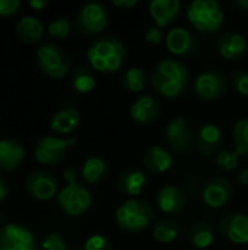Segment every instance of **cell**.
<instances>
[{
    "label": "cell",
    "instance_id": "obj_1",
    "mask_svg": "<svg viewBox=\"0 0 248 250\" xmlns=\"http://www.w3.org/2000/svg\"><path fill=\"white\" fill-rule=\"evenodd\" d=\"M86 56L94 70L114 73L121 67L126 50L123 42L115 38H99L89 47Z\"/></svg>",
    "mask_w": 248,
    "mask_h": 250
},
{
    "label": "cell",
    "instance_id": "obj_2",
    "mask_svg": "<svg viewBox=\"0 0 248 250\" xmlns=\"http://www.w3.org/2000/svg\"><path fill=\"white\" fill-rule=\"evenodd\" d=\"M66 186L57 195L58 207L70 217H77L86 212L92 204L91 192L77 182V174L75 168H67L63 173Z\"/></svg>",
    "mask_w": 248,
    "mask_h": 250
},
{
    "label": "cell",
    "instance_id": "obj_3",
    "mask_svg": "<svg viewBox=\"0 0 248 250\" xmlns=\"http://www.w3.org/2000/svg\"><path fill=\"white\" fill-rule=\"evenodd\" d=\"M153 217L155 214L152 207L140 199H129L115 211L117 226L132 234L142 233L152 223Z\"/></svg>",
    "mask_w": 248,
    "mask_h": 250
},
{
    "label": "cell",
    "instance_id": "obj_4",
    "mask_svg": "<svg viewBox=\"0 0 248 250\" xmlns=\"http://www.w3.org/2000/svg\"><path fill=\"white\" fill-rule=\"evenodd\" d=\"M186 15L197 31L206 34L219 31L225 19L221 4L215 0H196L189 4Z\"/></svg>",
    "mask_w": 248,
    "mask_h": 250
},
{
    "label": "cell",
    "instance_id": "obj_5",
    "mask_svg": "<svg viewBox=\"0 0 248 250\" xmlns=\"http://www.w3.org/2000/svg\"><path fill=\"white\" fill-rule=\"evenodd\" d=\"M37 62L42 73L50 78L60 79L67 75L70 67L69 56L56 44H44L37 51Z\"/></svg>",
    "mask_w": 248,
    "mask_h": 250
},
{
    "label": "cell",
    "instance_id": "obj_6",
    "mask_svg": "<svg viewBox=\"0 0 248 250\" xmlns=\"http://www.w3.org/2000/svg\"><path fill=\"white\" fill-rule=\"evenodd\" d=\"M75 144L76 139L73 138L63 139L57 136H44L35 145V160L41 164L57 166L66 158L69 148H72Z\"/></svg>",
    "mask_w": 248,
    "mask_h": 250
},
{
    "label": "cell",
    "instance_id": "obj_7",
    "mask_svg": "<svg viewBox=\"0 0 248 250\" xmlns=\"http://www.w3.org/2000/svg\"><path fill=\"white\" fill-rule=\"evenodd\" d=\"M194 91L200 98L206 101L219 100L228 91V81L225 75L216 69L205 70L197 76L194 82Z\"/></svg>",
    "mask_w": 248,
    "mask_h": 250
},
{
    "label": "cell",
    "instance_id": "obj_8",
    "mask_svg": "<svg viewBox=\"0 0 248 250\" xmlns=\"http://www.w3.org/2000/svg\"><path fill=\"white\" fill-rule=\"evenodd\" d=\"M34 234L23 226L6 224L0 230V250H35Z\"/></svg>",
    "mask_w": 248,
    "mask_h": 250
},
{
    "label": "cell",
    "instance_id": "obj_9",
    "mask_svg": "<svg viewBox=\"0 0 248 250\" xmlns=\"http://www.w3.org/2000/svg\"><path fill=\"white\" fill-rule=\"evenodd\" d=\"M77 28L86 35L101 34L108 25V15L101 3L85 4L77 15Z\"/></svg>",
    "mask_w": 248,
    "mask_h": 250
},
{
    "label": "cell",
    "instance_id": "obj_10",
    "mask_svg": "<svg viewBox=\"0 0 248 250\" xmlns=\"http://www.w3.org/2000/svg\"><path fill=\"white\" fill-rule=\"evenodd\" d=\"M26 192L37 201H50L57 193V179L44 170L32 171L25 182Z\"/></svg>",
    "mask_w": 248,
    "mask_h": 250
},
{
    "label": "cell",
    "instance_id": "obj_11",
    "mask_svg": "<svg viewBox=\"0 0 248 250\" xmlns=\"http://www.w3.org/2000/svg\"><path fill=\"white\" fill-rule=\"evenodd\" d=\"M165 139L172 151L180 154L189 151L193 144V133L189 122L184 117H174L167 125Z\"/></svg>",
    "mask_w": 248,
    "mask_h": 250
},
{
    "label": "cell",
    "instance_id": "obj_12",
    "mask_svg": "<svg viewBox=\"0 0 248 250\" xmlns=\"http://www.w3.org/2000/svg\"><path fill=\"white\" fill-rule=\"evenodd\" d=\"M232 183L227 177L210 179L202 192L203 201L210 208H222L232 196Z\"/></svg>",
    "mask_w": 248,
    "mask_h": 250
},
{
    "label": "cell",
    "instance_id": "obj_13",
    "mask_svg": "<svg viewBox=\"0 0 248 250\" xmlns=\"http://www.w3.org/2000/svg\"><path fill=\"white\" fill-rule=\"evenodd\" d=\"M221 234L235 245L248 243V217L240 212L228 214L219 223Z\"/></svg>",
    "mask_w": 248,
    "mask_h": 250
},
{
    "label": "cell",
    "instance_id": "obj_14",
    "mask_svg": "<svg viewBox=\"0 0 248 250\" xmlns=\"http://www.w3.org/2000/svg\"><path fill=\"white\" fill-rule=\"evenodd\" d=\"M167 48L177 56H190L197 48V40L196 37L186 28L177 26L171 29L165 38Z\"/></svg>",
    "mask_w": 248,
    "mask_h": 250
},
{
    "label": "cell",
    "instance_id": "obj_15",
    "mask_svg": "<svg viewBox=\"0 0 248 250\" xmlns=\"http://www.w3.org/2000/svg\"><path fill=\"white\" fill-rule=\"evenodd\" d=\"M218 50L219 54L227 60H240L247 54V40L238 32L222 34L218 38Z\"/></svg>",
    "mask_w": 248,
    "mask_h": 250
},
{
    "label": "cell",
    "instance_id": "obj_16",
    "mask_svg": "<svg viewBox=\"0 0 248 250\" xmlns=\"http://www.w3.org/2000/svg\"><path fill=\"white\" fill-rule=\"evenodd\" d=\"M181 3L178 0H153L149 4L151 18L159 28H164L177 21L180 16Z\"/></svg>",
    "mask_w": 248,
    "mask_h": 250
},
{
    "label": "cell",
    "instance_id": "obj_17",
    "mask_svg": "<svg viewBox=\"0 0 248 250\" xmlns=\"http://www.w3.org/2000/svg\"><path fill=\"white\" fill-rule=\"evenodd\" d=\"M221 142H222V132L216 125L206 123L199 129L197 138H196V145L202 155H205V157L215 155L219 151Z\"/></svg>",
    "mask_w": 248,
    "mask_h": 250
},
{
    "label": "cell",
    "instance_id": "obj_18",
    "mask_svg": "<svg viewBox=\"0 0 248 250\" xmlns=\"http://www.w3.org/2000/svg\"><path fill=\"white\" fill-rule=\"evenodd\" d=\"M26 155L25 148L15 139L0 141V171H12L20 166Z\"/></svg>",
    "mask_w": 248,
    "mask_h": 250
},
{
    "label": "cell",
    "instance_id": "obj_19",
    "mask_svg": "<svg viewBox=\"0 0 248 250\" xmlns=\"http://www.w3.org/2000/svg\"><path fill=\"white\" fill-rule=\"evenodd\" d=\"M158 208L165 214H180L186 207L184 193L175 186H164L156 195Z\"/></svg>",
    "mask_w": 248,
    "mask_h": 250
},
{
    "label": "cell",
    "instance_id": "obj_20",
    "mask_svg": "<svg viewBox=\"0 0 248 250\" xmlns=\"http://www.w3.org/2000/svg\"><path fill=\"white\" fill-rule=\"evenodd\" d=\"M158 113H159L158 103L151 95H143L137 98L130 107V116L133 117V120L143 126L153 123L158 117Z\"/></svg>",
    "mask_w": 248,
    "mask_h": 250
},
{
    "label": "cell",
    "instance_id": "obj_21",
    "mask_svg": "<svg viewBox=\"0 0 248 250\" xmlns=\"http://www.w3.org/2000/svg\"><path fill=\"white\" fill-rule=\"evenodd\" d=\"M146 185V176L139 168H129L121 173L117 180V188L123 195L139 196Z\"/></svg>",
    "mask_w": 248,
    "mask_h": 250
},
{
    "label": "cell",
    "instance_id": "obj_22",
    "mask_svg": "<svg viewBox=\"0 0 248 250\" xmlns=\"http://www.w3.org/2000/svg\"><path fill=\"white\" fill-rule=\"evenodd\" d=\"M142 160H143L145 167L152 173H164V171L170 170L172 166V161H174L172 155L159 145L151 146L143 154Z\"/></svg>",
    "mask_w": 248,
    "mask_h": 250
},
{
    "label": "cell",
    "instance_id": "obj_23",
    "mask_svg": "<svg viewBox=\"0 0 248 250\" xmlns=\"http://www.w3.org/2000/svg\"><path fill=\"white\" fill-rule=\"evenodd\" d=\"M79 123L80 116L75 108H63L51 117L50 127L57 135H67L76 130Z\"/></svg>",
    "mask_w": 248,
    "mask_h": 250
},
{
    "label": "cell",
    "instance_id": "obj_24",
    "mask_svg": "<svg viewBox=\"0 0 248 250\" xmlns=\"http://www.w3.org/2000/svg\"><path fill=\"white\" fill-rule=\"evenodd\" d=\"M16 32L20 40L26 42H37L44 34V25L35 16H23L16 25Z\"/></svg>",
    "mask_w": 248,
    "mask_h": 250
},
{
    "label": "cell",
    "instance_id": "obj_25",
    "mask_svg": "<svg viewBox=\"0 0 248 250\" xmlns=\"http://www.w3.org/2000/svg\"><path fill=\"white\" fill-rule=\"evenodd\" d=\"M151 85L152 88L164 95V97H168V98H174V97H178L184 92L186 89V83H181V82H175L172 79H168L162 75H159L158 72L152 70V75H151Z\"/></svg>",
    "mask_w": 248,
    "mask_h": 250
},
{
    "label": "cell",
    "instance_id": "obj_26",
    "mask_svg": "<svg viewBox=\"0 0 248 250\" xmlns=\"http://www.w3.org/2000/svg\"><path fill=\"white\" fill-rule=\"evenodd\" d=\"M155 72H158L159 75L168 78V79H172L175 82H181V83H186L189 82V78H190V73H189V69L177 62V60H161L155 67H153Z\"/></svg>",
    "mask_w": 248,
    "mask_h": 250
},
{
    "label": "cell",
    "instance_id": "obj_27",
    "mask_svg": "<svg viewBox=\"0 0 248 250\" xmlns=\"http://www.w3.org/2000/svg\"><path fill=\"white\" fill-rule=\"evenodd\" d=\"M215 240V231L212 224L202 221L194 224L189 231V242L196 249H208Z\"/></svg>",
    "mask_w": 248,
    "mask_h": 250
},
{
    "label": "cell",
    "instance_id": "obj_28",
    "mask_svg": "<svg viewBox=\"0 0 248 250\" xmlns=\"http://www.w3.org/2000/svg\"><path fill=\"white\" fill-rule=\"evenodd\" d=\"M105 173H107V163L102 158L91 157L83 163L82 177L89 185H94V183H98L99 180H102Z\"/></svg>",
    "mask_w": 248,
    "mask_h": 250
},
{
    "label": "cell",
    "instance_id": "obj_29",
    "mask_svg": "<svg viewBox=\"0 0 248 250\" xmlns=\"http://www.w3.org/2000/svg\"><path fill=\"white\" fill-rule=\"evenodd\" d=\"M72 86L80 94H88L95 88V78L91 70L85 66L77 67L72 76Z\"/></svg>",
    "mask_w": 248,
    "mask_h": 250
},
{
    "label": "cell",
    "instance_id": "obj_30",
    "mask_svg": "<svg viewBox=\"0 0 248 250\" xmlns=\"http://www.w3.org/2000/svg\"><path fill=\"white\" fill-rule=\"evenodd\" d=\"M123 86L130 92H142L146 86V76L140 67H130L121 78Z\"/></svg>",
    "mask_w": 248,
    "mask_h": 250
},
{
    "label": "cell",
    "instance_id": "obj_31",
    "mask_svg": "<svg viewBox=\"0 0 248 250\" xmlns=\"http://www.w3.org/2000/svg\"><path fill=\"white\" fill-rule=\"evenodd\" d=\"M153 237L161 243H171L178 237V227L171 220H161L153 226Z\"/></svg>",
    "mask_w": 248,
    "mask_h": 250
},
{
    "label": "cell",
    "instance_id": "obj_32",
    "mask_svg": "<svg viewBox=\"0 0 248 250\" xmlns=\"http://www.w3.org/2000/svg\"><path fill=\"white\" fill-rule=\"evenodd\" d=\"M234 145L240 157H248V119H241L234 126Z\"/></svg>",
    "mask_w": 248,
    "mask_h": 250
},
{
    "label": "cell",
    "instance_id": "obj_33",
    "mask_svg": "<svg viewBox=\"0 0 248 250\" xmlns=\"http://www.w3.org/2000/svg\"><path fill=\"white\" fill-rule=\"evenodd\" d=\"M240 155L235 151H219L216 155V166L224 171H232L238 166Z\"/></svg>",
    "mask_w": 248,
    "mask_h": 250
},
{
    "label": "cell",
    "instance_id": "obj_34",
    "mask_svg": "<svg viewBox=\"0 0 248 250\" xmlns=\"http://www.w3.org/2000/svg\"><path fill=\"white\" fill-rule=\"evenodd\" d=\"M48 32L54 38H66L70 34V22L67 19H54L48 23Z\"/></svg>",
    "mask_w": 248,
    "mask_h": 250
},
{
    "label": "cell",
    "instance_id": "obj_35",
    "mask_svg": "<svg viewBox=\"0 0 248 250\" xmlns=\"http://www.w3.org/2000/svg\"><path fill=\"white\" fill-rule=\"evenodd\" d=\"M41 250H67V246H66L64 239L60 234L51 233L44 237L41 243Z\"/></svg>",
    "mask_w": 248,
    "mask_h": 250
},
{
    "label": "cell",
    "instance_id": "obj_36",
    "mask_svg": "<svg viewBox=\"0 0 248 250\" xmlns=\"http://www.w3.org/2000/svg\"><path fill=\"white\" fill-rule=\"evenodd\" d=\"M232 83L234 88L237 89L238 94L248 97V72L244 69H240L237 72H234L232 75Z\"/></svg>",
    "mask_w": 248,
    "mask_h": 250
},
{
    "label": "cell",
    "instance_id": "obj_37",
    "mask_svg": "<svg viewBox=\"0 0 248 250\" xmlns=\"http://www.w3.org/2000/svg\"><path fill=\"white\" fill-rule=\"evenodd\" d=\"M83 250H111V245L107 237L101 234H95L85 242Z\"/></svg>",
    "mask_w": 248,
    "mask_h": 250
},
{
    "label": "cell",
    "instance_id": "obj_38",
    "mask_svg": "<svg viewBox=\"0 0 248 250\" xmlns=\"http://www.w3.org/2000/svg\"><path fill=\"white\" fill-rule=\"evenodd\" d=\"M20 7L19 0H0V16H10Z\"/></svg>",
    "mask_w": 248,
    "mask_h": 250
},
{
    "label": "cell",
    "instance_id": "obj_39",
    "mask_svg": "<svg viewBox=\"0 0 248 250\" xmlns=\"http://www.w3.org/2000/svg\"><path fill=\"white\" fill-rule=\"evenodd\" d=\"M146 41L151 44H161L164 41V32L161 31L159 26H152L148 29L146 35H145Z\"/></svg>",
    "mask_w": 248,
    "mask_h": 250
},
{
    "label": "cell",
    "instance_id": "obj_40",
    "mask_svg": "<svg viewBox=\"0 0 248 250\" xmlns=\"http://www.w3.org/2000/svg\"><path fill=\"white\" fill-rule=\"evenodd\" d=\"M235 180H237L240 185H243V186H247L248 185V168H243V170H240V171L235 174Z\"/></svg>",
    "mask_w": 248,
    "mask_h": 250
},
{
    "label": "cell",
    "instance_id": "obj_41",
    "mask_svg": "<svg viewBox=\"0 0 248 250\" xmlns=\"http://www.w3.org/2000/svg\"><path fill=\"white\" fill-rule=\"evenodd\" d=\"M7 195H9V186L6 183V180L0 176V202H3Z\"/></svg>",
    "mask_w": 248,
    "mask_h": 250
},
{
    "label": "cell",
    "instance_id": "obj_42",
    "mask_svg": "<svg viewBox=\"0 0 248 250\" xmlns=\"http://www.w3.org/2000/svg\"><path fill=\"white\" fill-rule=\"evenodd\" d=\"M113 4L115 7H133L137 4V0H114Z\"/></svg>",
    "mask_w": 248,
    "mask_h": 250
},
{
    "label": "cell",
    "instance_id": "obj_43",
    "mask_svg": "<svg viewBox=\"0 0 248 250\" xmlns=\"http://www.w3.org/2000/svg\"><path fill=\"white\" fill-rule=\"evenodd\" d=\"M45 4H47L45 0H31V1H29V6H31L32 9H35V10L45 7Z\"/></svg>",
    "mask_w": 248,
    "mask_h": 250
},
{
    "label": "cell",
    "instance_id": "obj_44",
    "mask_svg": "<svg viewBox=\"0 0 248 250\" xmlns=\"http://www.w3.org/2000/svg\"><path fill=\"white\" fill-rule=\"evenodd\" d=\"M234 4L244 10H248V0H237V1H234Z\"/></svg>",
    "mask_w": 248,
    "mask_h": 250
},
{
    "label": "cell",
    "instance_id": "obj_45",
    "mask_svg": "<svg viewBox=\"0 0 248 250\" xmlns=\"http://www.w3.org/2000/svg\"><path fill=\"white\" fill-rule=\"evenodd\" d=\"M3 221H4V214H3L1 209H0V226L3 224Z\"/></svg>",
    "mask_w": 248,
    "mask_h": 250
}]
</instances>
